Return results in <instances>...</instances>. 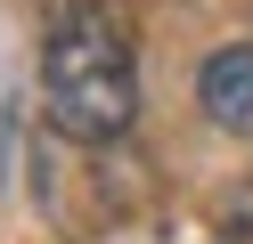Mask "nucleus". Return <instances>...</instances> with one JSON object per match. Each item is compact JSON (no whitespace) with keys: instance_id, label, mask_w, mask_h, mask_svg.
Here are the masks:
<instances>
[{"instance_id":"obj_1","label":"nucleus","mask_w":253,"mask_h":244,"mask_svg":"<svg viewBox=\"0 0 253 244\" xmlns=\"http://www.w3.org/2000/svg\"><path fill=\"white\" fill-rule=\"evenodd\" d=\"M41 98L49 122L82 146H106L131 130L139 114V57H131V25L106 0H74L41 41Z\"/></svg>"},{"instance_id":"obj_2","label":"nucleus","mask_w":253,"mask_h":244,"mask_svg":"<svg viewBox=\"0 0 253 244\" xmlns=\"http://www.w3.org/2000/svg\"><path fill=\"white\" fill-rule=\"evenodd\" d=\"M204 114H212L220 130H245L253 139V41H237V49H220L212 65H204Z\"/></svg>"}]
</instances>
